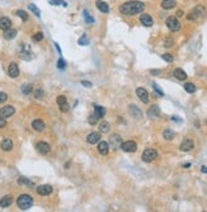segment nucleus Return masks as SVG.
I'll return each mask as SVG.
<instances>
[{
    "label": "nucleus",
    "instance_id": "obj_1",
    "mask_svg": "<svg viewBox=\"0 0 207 212\" xmlns=\"http://www.w3.org/2000/svg\"><path fill=\"white\" fill-rule=\"evenodd\" d=\"M144 9H145V4L142 2H128L121 5L120 12L125 15H135L144 12Z\"/></svg>",
    "mask_w": 207,
    "mask_h": 212
},
{
    "label": "nucleus",
    "instance_id": "obj_2",
    "mask_svg": "<svg viewBox=\"0 0 207 212\" xmlns=\"http://www.w3.org/2000/svg\"><path fill=\"white\" fill-rule=\"evenodd\" d=\"M17 205H18V207H19L21 210L26 211V210H28V208L32 207V205H33V198H32L29 195H21L19 197H18V200H17Z\"/></svg>",
    "mask_w": 207,
    "mask_h": 212
},
{
    "label": "nucleus",
    "instance_id": "obj_3",
    "mask_svg": "<svg viewBox=\"0 0 207 212\" xmlns=\"http://www.w3.org/2000/svg\"><path fill=\"white\" fill-rule=\"evenodd\" d=\"M205 15H206V9L203 7H201V5H198L187 15V19L188 21H197L198 18H202Z\"/></svg>",
    "mask_w": 207,
    "mask_h": 212
},
{
    "label": "nucleus",
    "instance_id": "obj_4",
    "mask_svg": "<svg viewBox=\"0 0 207 212\" xmlns=\"http://www.w3.org/2000/svg\"><path fill=\"white\" fill-rule=\"evenodd\" d=\"M156 158H158V152H156V150H154V149H146V150L142 152V160H144L145 163H151V161H154Z\"/></svg>",
    "mask_w": 207,
    "mask_h": 212
},
{
    "label": "nucleus",
    "instance_id": "obj_5",
    "mask_svg": "<svg viewBox=\"0 0 207 212\" xmlns=\"http://www.w3.org/2000/svg\"><path fill=\"white\" fill-rule=\"evenodd\" d=\"M166 27L172 32H178L180 29V23H179V21L175 17H169L166 19Z\"/></svg>",
    "mask_w": 207,
    "mask_h": 212
},
{
    "label": "nucleus",
    "instance_id": "obj_6",
    "mask_svg": "<svg viewBox=\"0 0 207 212\" xmlns=\"http://www.w3.org/2000/svg\"><path fill=\"white\" fill-rule=\"evenodd\" d=\"M15 113V108L13 106H5L3 108H0V117L2 118H9Z\"/></svg>",
    "mask_w": 207,
    "mask_h": 212
},
{
    "label": "nucleus",
    "instance_id": "obj_7",
    "mask_svg": "<svg viewBox=\"0 0 207 212\" xmlns=\"http://www.w3.org/2000/svg\"><path fill=\"white\" fill-rule=\"evenodd\" d=\"M121 149L126 152H135L137 149V145L135 141H126V142L121 144Z\"/></svg>",
    "mask_w": 207,
    "mask_h": 212
},
{
    "label": "nucleus",
    "instance_id": "obj_8",
    "mask_svg": "<svg viewBox=\"0 0 207 212\" xmlns=\"http://www.w3.org/2000/svg\"><path fill=\"white\" fill-rule=\"evenodd\" d=\"M36 150L38 151L40 154H42V155H46V154H48L51 151V146L47 142L41 141V142H38V144L36 145Z\"/></svg>",
    "mask_w": 207,
    "mask_h": 212
},
{
    "label": "nucleus",
    "instance_id": "obj_9",
    "mask_svg": "<svg viewBox=\"0 0 207 212\" xmlns=\"http://www.w3.org/2000/svg\"><path fill=\"white\" fill-rule=\"evenodd\" d=\"M37 193L41 196H48L52 193V187L50 184H42L37 187Z\"/></svg>",
    "mask_w": 207,
    "mask_h": 212
},
{
    "label": "nucleus",
    "instance_id": "obj_10",
    "mask_svg": "<svg viewBox=\"0 0 207 212\" xmlns=\"http://www.w3.org/2000/svg\"><path fill=\"white\" fill-rule=\"evenodd\" d=\"M136 94H137L139 99H140L142 103H149V93H147L146 89L139 88V89H136Z\"/></svg>",
    "mask_w": 207,
    "mask_h": 212
},
{
    "label": "nucleus",
    "instance_id": "obj_11",
    "mask_svg": "<svg viewBox=\"0 0 207 212\" xmlns=\"http://www.w3.org/2000/svg\"><path fill=\"white\" fill-rule=\"evenodd\" d=\"M195 147V142L191 139H184L180 144V150L182 151H191Z\"/></svg>",
    "mask_w": 207,
    "mask_h": 212
},
{
    "label": "nucleus",
    "instance_id": "obj_12",
    "mask_svg": "<svg viewBox=\"0 0 207 212\" xmlns=\"http://www.w3.org/2000/svg\"><path fill=\"white\" fill-rule=\"evenodd\" d=\"M8 74L10 78H18V75H19V67L15 62H12L8 67Z\"/></svg>",
    "mask_w": 207,
    "mask_h": 212
},
{
    "label": "nucleus",
    "instance_id": "obj_13",
    "mask_svg": "<svg viewBox=\"0 0 207 212\" xmlns=\"http://www.w3.org/2000/svg\"><path fill=\"white\" fill-rule=\"evenodd\" d=\"M140 21H141V23H142L145 27H151V26L154 24L153 18L150 17L149 14H142V15L140 17Z\"/></svg>",
    "mask_w": 207,
    "mask_h": 212
},
{
    "label": "nucleus",
    "instance_id": "obj_14",
    "mask_svg": "<svg viewBox=\"0 0 207 212\" xmlns=\"http://www.w3.org/2000/svg\"><path fill=\"white\" fill-rule=\"evenodd\" d=\"M99 140H101V133L98 132H91L86 136V141L89 144H97Z\"/></svg>",
    "mask_w": 207,
    "mask_h": 212
},
{
    "label": "nucleus",
    "instance_id": "obj_15",
    "mask_svg": "<svg viewBox=\"0 0 207 212\" xmlns=\"http://www.w3.org/2000/svg\"><path fill=\"white\" fill-rule=\"evenodd\" d=\"M106 108L104 107H102V106H94V114H96V117L98 118V120H101V118H103L104 116H106Z\"/></svg>",
    "mask_w": 207,
    "mask_h": 212
},
{
    "label": "nucleus",
    "instance_id": "obj_16",
    "mask_svg": "<svg viewBox=\"0 0 207 212\" xmlns=\"http://www.w3.org/2000/svg\"><path fill=\"white\" fill-rule=\"evenodd\" d=\"M9 28H12V22H10V19L7 18V17L0 18V29L7 31V29H9Z\"/></svg>",
    "mask_w": 207,
    "mask_h": 212
},
{
    "label": "nucleus",
    "instance_id": "obj_17",
    "mask_svg": "<svg viewBox=\"0 0 207 212\" xmlns=\"http://www.w3.org/2000/svg\"><path fill=\"white\" fill-rule=\"evenodd\" d=\"M0 147H2L3 151H10L13 149V141L10 139H4L0 142Z\"/></svg>",
    "mask_w": 207,
    "mask_h": 212
},
{
    "label": "nucleus",
    "instance_id": "obj_18",
    "mask_svg": "<svg viewBox=\"0 0 207 212\" xmlns=\"http://www.w3.org/2000/svg\"><path fill=\"white\" fill-rule=\"evenodd\" d=\"M159 114H160V109H159L158 106H153L151 108L147 111V116H149L150 118H158Z\"/></svg>",
    "mask_w": 207,
    "mask_h": 212
},
{
    "label": "nucleus",
    "instance_id": "obj_19",
    "mask_svg": "<svg viewBox=\"0 0 207 212\" xmlns=\"http://www.w3.org/2000/svg\"><path fill=\"white\" fill-rule=\"evenodd\" d=\"M32 127H33L34 131L41 132V131L45 130V123H43V121H41V120H34V121L32 122Z\"/></svg>",
    "mask_w": 207,
    "mask_h": 212
},
{
    "label": "nucleus",
    "instance_id": "obj_20",
    "mask_svg": "<svg viewBox=\"0 0 207 212\" xmlns=\"http://www.w3.org/2000/svg\"><path fill=\"white\" fill-rule=\"evenodd\" d=\"M96 7L98 8V10H101L102 13H108L109 12V7L106 2H102V0H97L96 2Z\"/></svg>",
    "mask_w": 207,
    "mask_h": 212
},
{
    "label": "nucleus",
    "instance_id": "obj_21",
    "mask_svg": "<svg viewBox=\"0 0 207 212\" xmlns=\"http://www.w3.org/2000/svg\"><path fill=\"white\" fill-rule=\"evenodd\" d=\"M98 151L102 154V155H107L108 151H109V145H108V142L101 141V142L98 144Z\"/></svg>",
    "mask_w": 207,
    "mask_h": 212
},
{
    "label": "nucleus",
    "instance_id": "obj_22",
    "mask_svg": "<svg viewBox=\"0 0 207 212\" xmlns=\"http://www.w3.org/2000/svg\"><path fill=\"white\" fill-rule=\"evenodd\" d=\"M12 203H13V197L12 196H4L2 200H0V207H3V208L9 207Z\"/></svg>",
    "mask_w": 207,
    "mask_h": 212
},
{
    "label": "nucleus",
    "instance_id": "obj_23",
    "mask_svg": "<svg viewBox=\"0 0 207 212\" xmlns=\"http://www.w3.org/2000/svg\"><path fill=\"white\" fill-rule=\"evenodd\" d=\"M175 5H177L175 0H163V2H161V7H163V9H166V10L175 8Z\"/></svg>",
    "mask_w": 207,
    "mask_h": 212
},
{
    "label": "nucleus",
    "instance_id": "obj_24",
    "mask_svg": "<svg viewBox=\"0 0 207 212\" xmlns=\"http://www.w3.org/2000/svg\"><path fill=\"white\" fill-rule=\"evenodd\" d=\"M121 144H122V140H121V137L118 136V135H113V136L111 137V145L113 146L115 149L121 147Z\"/></svg>",
    "mask_w": 207,
    "mask_h": 212
},
{
    "label": "nucleus",
    "instance_id": "obj_25",
    "mask_svg": "<svg viewBox=\"0 0 207 212\" xmlns=\"http://www.w3.org/2000/svg\"><path fill=\"white\" fill-rule=\"evenodd\" d=\"M130 113L132 114L135 118H141V117H142V113H141V111H140V109H139L136 106H134V104H132V106H130Z\"/></svg>",
    "mask_w": 207,
    "mask_h": 212
},
{
    "label": "nucleus",
    "instance_id": "obj_26",
    "mask_svg": "<svg viewBox=\"0 0 207 212\" xmlns=\"http://www.w3.org/2000/svg\"><path fill=\"white\" fill-rule=\"evenodd\" d=\"M174 76L178 80H185L187 79V74L182 69H175L174 70Z\"/></svg>",
    "mask_w": 207,
    "mask_h": 212
},
{
    "label": "nucleus",
    "instance_id": "obj_27",
    "mask_svg": "<svg viewBox=\"0 0 207 212\" xmlns=\"http://www.w3.org/2000/svg\"><path fill=\"white\" fill-rule=\"evenodd\" d=\"M4 32H5L4 33V38H5V40H13V38L17 36V31L12 29V28H9V29H7Z\"/></svg>",
    "mask_w": 207,
    "mask_h": 212
},
{
    "label": "nucleus",
    "instance_id": "obj_28",
    "mask_svg": "<svg viewBox=\"0 0 207 212\" xmlns=\"http://www.w3.org/2000/svg\"><path fill=\"white\" fill-rule=\"evenodd\" d=\"M109 130H111V126H109V123H108L107 121L101 122V125H99V131H101L102 133H108Z\"/></svg>",
    "mask_w": 207,
    "mask_h": 212
},
{
    "label": "nucleus",
    "instance_id": "obj_29",
    "mask_svg": "<svg viewBox=\"0 0 207 212\" xmlns=\"http://www.w3.org/2000/svg\"><path fill=\"white\" fill-rule=\"evenodd\" d=\"M163 136H164V139L165 140H173L174 139V132L173 131H170V130H165L164 132H163Z\"/></svg>",
    "mask_w": 207,
    "mask_h": 212
},
{
    "label": "nucleus",
    "instance_id": "obj_30",
    "mask_svg": "<svg viewBox=\"0 0 207 212\" xmlns=\"http://www.w3.org/2000/svg\"><path fill=\"white\" fill-rule=\"evenodd\" d=\"M184 89L187 93H195L196 91V85L193 83H187L184 84Z\"/></svg>",
    "mask_w": 207,
    "mask_h": 212
},
{
    "label": "nucleus",
    "instance_id": "obj_31",
    "mask_svg": "<svg viewBox=\"0 0 207 212\" xmlns=\"http://www.w3.org/2000/svg\"><path fill=\"white\" fill-rule=\"evenodd\" d=\"M43 33L42 32H37V33H34L33 34V37H32V40L34 41V42H41L42 40H43Z\"/></svg>",
    "mask_w": 207,
    "mask_h": 212
},
{
    "label": "nucleus",
    "instance_id": "obj_32",
    "mask_svg": "<svg viewBox=\"0 0 207 212\" xmlns=\"http://www.w3.org/2000/svg\"><path fill=\"white\" fill-rule=\"evenodd\" d=\"M28 8H29V10H31V12H33V14H34L36 17H41V12H40V9L37 8L34 4H29V5H28Z\"/></svg>",
    "mask_w": 207,
    "mask_h": 212
},
{
    "label": "nucleus",
    "instance_id": "obj_33",
    "mask_svg": "<svg viewBox=\"0 0 207 212\" xmlns=\"http://www.w3.org/2000/svg\"><path fill=\"white\" fill-rule=\"evenodd\" d=\"M32 90H33V85H32V84H24V85L22 86L23 94H29Z\"/></svg>",
    "mask_w": 207,
    "mask_h": 212
},
{
    "label": "nucleus",
    "instance_id": "obj_34",
    "mask_svg": "<svg viewBox=\"0 0 207 212\" xmlns=\"http://www.w3.org/2000/svg\"><path fill=\"white\" fill-rule=\"evenodd\" d=\"M78 43H79L80 46H88V43H89V40H88V37H86L85 34H83V36H81V37L79 38Z\"/></svg>",
    "mask_w": 207,
    "mask_h": 212
},
{
    "label": "nucleus",
    "instance_id": "obj_35",
    "mask_svg": "<svg viewBox=\"0 0 207 212\" xmlns=\"http://www.w3.org/2000/svg\"><path fill=\"white\" fill-rule=\"evenodd\" d=\"M50 4L52 5H62V7H67V3L64 0H50Z\"/></svg>",
    "mask_w": 207,
    "mask_h": 212
},
{
    "label": "nucleus",
    "instance_id": "obj_36",
    "mask_svg": "<svg viewBox=\"0 0 207 212\" xmlns=\"http://www.w3.org/2000/svg\"><path fill=\"white\" fill-rule=\"evenodd\" d=\"M83 14H84V19H85L86 23H94V18L90 17V14L88 13V10H84Z\"/></svg>",
    "mask_w": 207,
    "mask_h": 212
},
{
    "label": "nucleus",
    "instance_id": "obj_37",
    "mask_svg": "<svg viewBox=\"0 0 207 212\" xmlns=\"http://www.w3.org/2000/svg\"><path fill=\"white\" fill-rule=\"evenodd\" d=\"M18 17H19L21 19H23V21H27L28 19V14L24 12V10H17V13H15Z\"/></svg>",
    "mask_w": 207,
    "mask_h": 212
},
{
    "label": "nucleus",
    "instance_id": "obj_38",
    "mask_svg": "<svg viewBox=\"0 0 207 212\" xmlns=\"http://www.w3.org/2000/svg\"><path fill=\"white\" fill-rule=\"evenodd\" d=\"M161 57H163V60H165L166 62H173V60H174L173 55H170V53H164Z\"/></svg>",
    "mask_w": 207,
    "mask_h": 212
},
{
    "label": "nucleus",
    "instance_id": "obj_39",
    "mask_svg": "<svg viewBox=\"0 0 207 212\" xmlns=\"http://www.w3.org/2000/svg\"><path fill=\"white\" fill-rule=\"evenodd\" d=\"M88 122H89L90 125H96V123L98 122V118L96 117V114H94V113H93V114H90L89 117H88Z\"/></svg>",
    "mask_w": 207,
    "mask_h": 212
},
{
    "label": "nucleus",
    "instance_id": "obj_40",
    "mask_svg": "<svg viewBox=\"0 0 207 212\" xmlns=\"http://www.w3.org/2000/svg\"><path fill=\"white\" fill-rule=\"evenodd\" d=\"M18 183H19V184H24V185H33V183L31 180H28L27 178H19V179H18Z\"/></svg>",
    "mask_w": 207,
    "mask_h": 212
},
{
    "label": "nucleus",
    "instance_id": "obj_41",
    "mask_svg": "<svg viewBox=\"0 0 207 212\" xmlns=\"http://www.w3.org/2000/svg\"><path fill=\"white\" fill-rule=\"evenodd\" d=\"M65 66H66V62L64 61V59H62V57H60V59H59V61H57V67L59 69H65Z\"/></svg>",
    "mask_w": 207,
    "mask_h": 212
},
{
    "label": "nucleus",
    "instance_id": "obj_42",
    "mask_svg": "<svg viewBox=\"0 0 207 212\" xmlns=\"http://www.w3.org/2000/svg\"><path fill=\"white\" fill-rule=\"evenodd\" d=\"M60 111H61L62 113H66V112L69 111V104H67V102H66V103L60 104Z\"/></svg>",
    "mask_w": 207,
    "mask_h": 212
},
{
    "label": "nucleus",
    "instance_id": "obj_43",
    "mask_svg": "<svg viewBox=\"0 0 207 212\" xmlns=\"http://www.w3.org/2000/svg\"><path fill=\"white\" fill-rule=\"evenodd\" d=\"M56 102H57V104H62V103H66V97H64V95H60V97H57V99H56Z\"/></svg>",
    "mask_w": 207,
    "mask_h": 212
},
{
    "label": "nucleus",
    "instance_id": "obj_44",
    "mask_svg": "<svg viewBox=\"0 0 207 212\" xmlns=\"http://www.w3.org/2000/svg\"><path fill=\"white\" fill-rule=\"evenodd\" d=\"M7 99H8V95L3 91H0V103H4Z\"/></svg>",
    "mask_w": 207,
    "mask_h": 212
},
{
    "label": "nucleus",
    "instance_id": "obj_45",
    "mask_svg": "<svg viewBox=\"0 0 207 212\" xmlns=\"http://www.w3.org/2000/svg\"><path fill=\"white\" fill-rule=\"evenodd\" d=\"M34 95H36V98H42V95H43L42 89H37L36 93H34Z\"/></svg>",
    "mask_w": 207,
    "mask_h": 212
},
{
    "label": "nucleus",
    "instance_id": "obj_46",
    "mask_svg": "<svg viewBox=\"0 0 207 212\" xmlns=\"http://www.w3.org/2000/svg\"><path fill=\"white\" fill-rule=\"evenodd\" d=\"M7 126V121H5V118H2L0 117V128H4Z\"/></svg>",
    "mask_w": 207,
    "mask_h": 212
},
{
    "label": "nucleus",
    "instance_id": "obj_47",
    "mask_svg": "<svg viewBox=\"0 0 207 212\" xmlns=\"http://www.w3.org/2000/svg\"><path fill=\"white\" fill-rule=\"evenodd\" d=\"M81 84H83L84 86H86V88H91V83H90V81H86V80H83V81H81Z\"/></svg>",
    "mask_w": 207,
    "mask_h": 212
},
{
    "label": "nucleus",
    "instance_id": "obj_48",
    "mask_svg": "<svg viewBox=\"0 0 207 212\" xmlns=\"http://www.w3.org/2000/svg\"><path fill=\"white\" fill-rule=\"evenodd\" d=\"M172 45H173V41H172V40H166V41H165V47H172Z\"/></svg>",
    "mask_w": 207,
    "mask_h": 212
},
{
    "label": "nucleus",
    "instance_id": "obj_49",
    "mask_svg": "<svg viewBox=\"0 0 207 212\" xmlns=\"http://www.w3.org/2000/svg\"><path fill=\"white\" fill-rule=\"evenodd\" d=\"M154 89H155V90H156V91H158V93H159L160 95H163V91H161V90L159 89V86H158L156 84H154Z\"/></svg>",
    "mask_w": 207,
    "mask_h": 212
},
{
    "label": "nucleus",
    "instance_id": "obj_50",
    "mask_svg": "<svg viewBox=\"0 0 207 212\" xmlns=\"http://www.w3.org/2000/svg\"><path fill=\"white\" fill-rule=\"evenodd\" d=\"M55 46H56V50H57V51L60 52V55H61V50H60V46H59L57 43H56V42H55Z\"/></svg>",
    "mask_w": 207,
    "mask_h": 212
},
{
    "label": "nucleus",
    "instance_id": "obj_51",
    "mask_svg": "<svg viewBox=\"0 0 207 212\" xmlns=\"http://www.w3.org/2000/svg\"><path fill=\"white\" fill-rule=\"evenodd\" d=\"M177 17H183V12H182V10H178V12H177Z\"/></svg>",
    "mask_w": 207,
    "mask_h": 212
},
{
    "label": "nucleus",
    "instance_id": "obj_52",
    "mask_svg": "<svg viewBox=\"0 0 207 212\" xmlns=\"http://www.w3.org/2000/svg\"><path fill=\"white\" fill-rule=\"evenodd\" d=\"M202 171H203V173H207V169H206V166H202Z\"/></svg>",
    "mask_w": 207,
    "mask_h": 212
},
{
    "label": "nucleus",
    "instance_id": "obj_53",
    "mask_svg": "<svg viewBox=\"0 0 207 212\" xmlns=\"http://www.w3.org/2000/svg\"><path fill=\"white\" fill-rule=\"evenodd\" d=\"M190 166H191V164H188V163H187V164H184V168H190Z\"/></svg>",
    "mask_w": 207,
    "mask_h": 212
}]
</instances>
